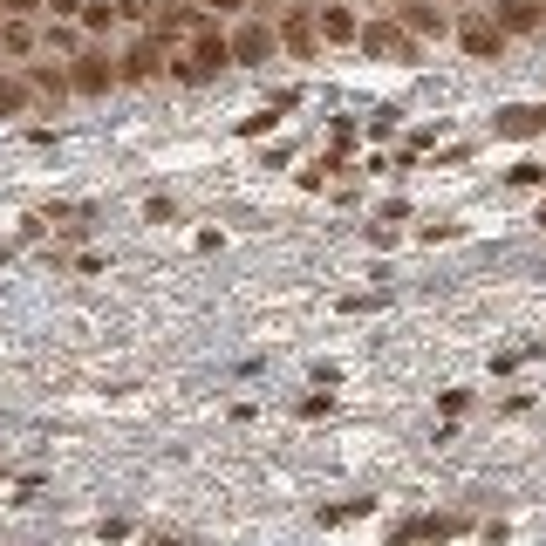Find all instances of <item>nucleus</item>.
I'll return each mask as SVG.
<instances>
[{"mask_svg":"<svg viewBox=\"0 0 546 546\" xmlns=\"http://www.w3.org/2000/svg\"><path fill=\"white\" fill-rule=\"evenodd\" d=\"M110 82H117V62H110V55H96V48L69 55V89H82V96H103Z\"/></svg>","mask_w":546,"mask_h":546,"instance_id":"1","label":"nucleus"},{"mask_svg":"<svg viewBox=\"0 0 546 546\" xmlns=\"http://www.w3.org/2000/svg\"><path fill=\"white\" fill-rule=\"evenodd\" d=\"M458 41H465V55H485V62H492V55L506 48V28H499V21H485V14H465Z\"/></svg>","mask_w":546,"mask_h":546,"instance_id":"2","label":"nucleus"},{"mask_svg":"<svg viewBox=\"0 0 546 546\" xmlns=\"http://www.w3.org/2000/svg\"><path fill=\"white\" fill-rule=\"evenodd\" d=\"M157 55H164V41H130L123 62H117V76L123 82H151L157 76Z\"/></svg>","mask_w":546,"mask_h":546,"instance_id":"3","label":"nucleus"},{"mask_svg":"<svg viewBox=\"0 0 546 546\" xmlns=\"http://www.w3.org/2000/svg\"><path fill=\"white\" fill-rule=\"evenodd\" d=\"M362 48H369V55H396V62H410V55H417V48H410V35H396V28H362Z\"/></svg>","mask_w":546,"mask_h":546,"instance_id":"4","label":"nucleus"},{"mask_svg":"<svg viewBox=\"0 0 546 546\" xmlns=\"http://www.w3.org/2000/svg\"><path fill=\"white\" fill-rule=\"evenodd\" d=\"M314 28H321L328 41H355V35H362V28H355V14L342 7V0H328V7L314 14Z\"/></svg>","mask_w":546,"mask_h":546,"instance_id":"5","label":"nucleus"},{"mask_svg":"<svg viewBox=\"0 0 546 546\" xmlns=\"http://www.w3.org/2000/svg\"><path fill=\"white\" fill-rule=\"evenodd\" d=\"M233 55H239V62H267V55H273V28H260V21H253V28H239Z\"/></svg>","mask_w":546,"mask_h":546,"instance_id":"6","label":"nucleus"},{"mask_svg":"<svg viewBox=\"0 0 546 546\" xmlns=\"http://www.w3.org/2000/svg\"><path fill=\"white\" fill-rule=\"evenodd\" d=\"M28 89L48 96V103H62V96H69V76H62V69H28Z\"/></svg>","mask_w":546,"mask_h":546,"instance_id":"7","label":"nucleus"},{"mask_svg":"<svg viewBox=\"0 0 546 546\" xmlns=\"http://www.w3.org/2000/svg\"><path fill=\"white\" fill-rule=\"evenodd\" d=\"M0 48H7V55H28V48H35V28H28V21H7V14H0Z\"/></svg>","mask_w":546,"mask_h":546,"instance_id":"8","label":"nucleus"},{"mask_svg":"<svg viewBox=\"0 0 546 546\" xmlns=\"http://www.w3.org/2000/svg\"><path fill=\"white\" fill-rule=\"evenodd\" d=\"M28 96H35V89H28V82L0 76V117H21V110H28Z\"/></svg>","mask_w":546,"mask_h":546,"instance_id":"9","label":"nucleus"},{"mask_svg":"<svg viewBox=\"0 0 546 546\" xmlns=\"http://www.w3.org/2000/svg\"><path fill=\"white\" fill-rule=\"evenodd\" d=\"M499 28H540V7H526V0H499Z\"/></svg>","mask_w":546,"mask_h":546,"instance_id":"10","label":"nucleus"},{"mask_svg":"<svg viewBox=\"0 0 546 546\" xmlns=\"http://www.w3.org/2000/svg\"><path fill=\"white\" fill-rule=\"evenodd\" d=\"M287 48H294V55H314V28H308V14H287Z\"/></svg>","mask_w":546,"mask_h":546,"instance_id":"11","label":"nucleus"},{"mask_svg":"<svg viewBox=\"0 0 546 546\" xmlns=\"http://www.w3.org/2000/svg\"><path fill=\"white\" fill-rule=\"evenodd\" d=\"M403 21H410L417 35H444V14H437V7H403Z\"/></svg>","mask_w":546,"mask_h":546,"instance_id":"12","label":"nucleus"},{"mask_svg":"<svg viewBox=\"0 0 546 546\" xmlns=\"http://www.w3.org/2000/svg\"><path fill=\"white\" fill-rule=\"evenodd\" d=\"M110 21H117V7H103V0H96V7H82V28H89V35H103Z\"/></svg>","mask_w":546,"mask_h":546,"instance_id":"13","label":"nucleus"},{"mask_svg":"<svg viewBox=\"0 0 546 546\" xmlns=\"http://www.w3.org/2000/svg\"><path fill=\"white\" fill-rule=\"evenodd\" d=\"M41 7H48V0H0V14H7V21H28V14H41Z\"/></svg>","mask_w":546,"mask_h":546,"instance_id":"14","label":"nucleus"},{"mask_svg":"<svg viewBox=\"0 0 546 546\" xmlns=\"http://www.w3.org/2000/svg\"><path fill=\"white\" fill-rule=\"evenodd\" d=\"M117 14H130V21H157V0H123Z\"/></svg>","mask_w":546,"mask_h":546,"instance_id":"15","label":"nucleus"},{"mask_svg":"<svg viewBox=\"0 0 546 546\" xmlns=\"http://www.w3.org/2000/svg\"><path fill=\"white\" fill-rule=\"evenodd\" d=\"M246 0H205V14H239Z\"/></svg>","mask_w":546,"mask_h":546,"instance_id":"16","label":"nucleus"}]
</instances>
